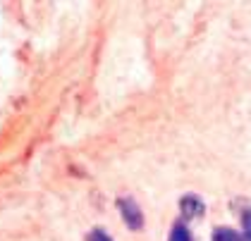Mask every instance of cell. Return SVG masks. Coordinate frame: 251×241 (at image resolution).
<instances>
[{"label": "cell", "mask_w": 251, "mask_h": 241, "mask_svg": "<svg viewBox=\"0 0 251 241\" xmlns=\"http://www.w3.org/2000/svg\"><path fill=\"white\" fill-rule=\"evenodd\" d=\"M117 208H120V213H122V217H125V222L129 229H141V224H144V215H141V208L136 203L134 198H117Z\"/></svg>", "instance_id": "1"}, {"label": "cell", "mask_w": 251, "mask_h": 241, "mask_svg": "<svg viewBox=\"0 0 251 241\" xmlns=\"http://www.w3.org/2000/svg\"><path fill=\"white\" fill-rule=\"evenodd\" d=\"M179 210H182V215H184L187 220H196V217H203L206 205H203V201H201V196L187 193V196L179 198Z\"/></svg>", "instance_id": "2"}, {"label": "cell", "mask_w": 251, "mask_h": 241, "mask_svg": "<svg viewBox=\"0 0 251 241\" xmlns=\"http://www.w3.org/2000/svg\"><path fill=\"white\" fill-rule=\"evenodd\" d=\"M213 241H244V237L234 232L232 227H218L213 229Z\"/></svg>", "instance_id": "3"}, {"label": "cell", "mask_w": 251, "mask_h": 241, "mask_svg": "<svg viewBox=\"0 0 251 241\" xmlns=\"http://www.w3.org/2000/svg\"><path fill=\"white\" fill-rule=\"evenodd\" d=\"M170 241H192V232L184 227V224H175L173 232H170Z\"/></svg>", "instance_id": "4"}, {"label": "cell", "mask_w": 251, "mask_h": 241, "mask_svg": "<svg viewBox=\"0 0 251 241\" xmlns=\"http://www.w3.org/2000/svg\"><path fill=\"white\" fill-rule=\"evenodd\" d=\"M242 224H244V241H251V210H247V213H244Z\"/></svg>", "instance_id": "5"}, {"label": "cell", "mask_w": 251, "mask_h": 241, "mask_svg": "<svg viewBox=\"0 0 251 241\" xmlns=\"http://www.w3.org/2000/svg\"><path fill=\"white\" fill-rule=\"evenodd\" d=\"M89 241H113L103 229H94L91 234H89Z\"/></svg>", "instance_id": "6"}]
</instances>
